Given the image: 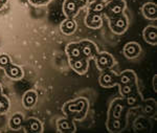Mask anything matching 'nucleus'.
I'll use <instances>...</instances> for the list:
<instances>
[{"mask_svg":"<svg viewBox=\"0 0 157 133\" xmlns=\"http://www.w3.org/2000/svg\"><path fill=\"white\" fill-rule=\"evenodd\" d=\"M4 70H6V73L7 75V76L13 79V80H20V79H22V76H23V71H22V69L19 66L15 65V64H12V63L9 64V65L4 68Z\"/></svg>","mask_w":157,"mask_h":133,"instance_id":"nucleus-12","label":"nucleus"},{"mask_svg":"<svg viewBox=\"0 0 157 133\" xmlns=\"http://www.w3.org/2000/svg\"><path fill=\"white\" fill-rule=\"evenodd\" d=\"M26 127L29 132H34V133L43 132L42 123L37 119H29L26 123Z\"/></svg>","mask_w":157,"mask_h":133,"instance_id":"nucleus-20","label":"nucleus"},{"mask_svg":"<svg viewBox=\"0 0 157 133\" xmlns=\"http://www.w3.org/2000/svg\"><path fill=\"white\" fill-rule=\"evenodd\" d=\"M10 108V102L9 99L4 96L0 94V114H3L9 110Z\"/></svg>","mask_w":157,"mask_h":133,"instance_id":"nucleus-24","label":"nucleus"},{"mask_svg":"<svg viewBox=\"0 0 157 133\" xmlns=\"http://www.w3.org/2000/svg\"><path fill=\"white\" fill-rule=\"evenodd\" d=\"M120 91H121V96H130V94H133V92L135 91V86H134V83L121 85Z\"/></svg>","mask_w":157,"mask_h":133,"instance_id":"nucleus-23","label":"nucleus"},{"mask_svg":"<svg viewBox=\"0 0 157 133\" xmlns=\"http://www.w3.org/2000/svg\"><path fill=\"white\" fill-rule=\"evenodd\" d=\"M75 1H77V3L78 4L80 7H84L88 3V0H75Z\"/></svg>","mask_w":157,"mask_h":133,"instance_id":"nucleus-29","label":"nucleus"},{"mask_svg":"<svg viewBox=\"0 0 157 133\" xmlns=\"http://www.w3.org/2000/svg\"><path fill=\"white\" fill-rule=\"evenodd\" d=\"M107 3L105 0H95L94 2L90 3L88 12L89 13H95V14H102V13L106 10Z\"/></svg>","mask_w":157,"mask_h":133,"instance_id":"nucleus-19","label":"nucleus"},{"mask_svg":"<svg viewBox=\"0 0 157 133\" xmlns=\"http://www.w3.org/2000/svg\"><path fill=\"white\" fill-rule=\"evenodd\" d=\"M29 1L34 6H45V4L48 3L50 0H29Z\"/></svg>","mask_w":157,"mask_h":133,"instance_id":"nucleus-28","label":"nucleus"},{"mask_svg":"<svg viewBox=\"0 0 157 133\" xmlns=\"http://www.w3.org/2000/svg\"><path fill=\"white\" fill-rule=\"evenodd\" d=\"M1 92H2V88H1V86H0V94H1Z\"/></svg>","mask_w":157,"mask_h":133,"instance_id":"nucleus-31","label":"nucleus"},{"mask_svg":"<svg viewBox=\"0 0 157 133\" xmlns=\"http://www.w3.org/2000/svg\"><path fill=\"white\" fill-rule=\"evenodd\" d=\"M126 103H127L128 106H135L136 103H137V100H136L135 96H133V94H130V96H126Z\"/></svg>","mask_w":157,"mask_h":133,"instance_id":"nucleus-27","label":"nucleus"},{"mask_svg":"<svg viewBox=\"0 0 157 133\" xmlns=\"http://www.w3.org/2000/svg\"><path fill=\"white\" fill-rule=\"evenodd\" d=\"M66 53L69 58V60H73V59H78L82 57V53H81V48H80V44L78 42H72L69 43L67 45L66 48Z\"/></svg>","mask_w":157,"mask_h":133,"instance_id":"nucleus-14","label":"nucleus"},{"mask_svg":"<svg viewBox=\"0 0 157 133\" xmlns=\"http://www.w3.org/2000/svg\"><path fill=\"white\" fill-rule=\"evenodd\" d=\"M109 124H112L113 125V128H111L110 131H120L121 130V123L118 119H112L111 117V119H109Z\"/></svg>","mask_w":157,"mask_h":133,"instance_id":"nucleus-26","label":"nucleus"},{"mask_svg":"<svg viewBox=\"0 0 157 133\" xmlns=\"http://www.w3.org/2000/svg\"><path fill=\"white\" fill-rule=\"evenodd\" d=\"M140 45L136 42H129L124 47V55L128 59H134L138 57L140 53Z\"/></svg>","mask_w":157,"mask_h":133,"instance_id":"nucleus-10","label":"nucleus"},{"mask_svg":"<svg viewBox=\"0 0 157 133\" xmlns=\"http://www.w3.org/2000/svg\"><path fill=\"white\" fill-rule=\"evenodd\" d=\"M81 7L78 6L75 0H65L63 3V13L67 18H75L78 15V10Z\"/></svg>","mask_w":157,"mask_h":133,"instance_id":"nucleus-8","label":"nucleus"},{"mask_svg":"<svg viewBox=\"0 0 157 133\" xmlns=\"http://www.w3.org/2000/svg\"><path fill=\"white\" fill-rule=\"evenodd\" d=\"M36 102H37V93L35 92V91L29 90L24 94L23 106L25 108L29 109V108H32V107H34L35 104H36Z\"/></svg>","mask_w":157,"mask_h":133,"instance_id":"nucleus-18","label":"nucleus"},{"mask_svg":"<svg viewBox=\"0 0 157 133\" xmlns=\"http://www.w3.org/2000/svg\"><path fill=\"white\" fill-rule=\"evenodd\" d=\"M22 124H23V115L20 113H16L12 116L11 121H10V127L13 130H18L21 128Z\"/></svg>","mask_w":157,"mask_h":133,"instance_id":"nucleus-22","label":"nucleus"},{"mask_svg":"<svg viewBox=\"0 0 157 133\" xmlns=\"http://www.w3.org/2000/svg\"><path fill=\"white\" fill-rule=\"evenodd\" d=\"M57 127L58 130L60 132H69V133H73L75 132V123H73V119H61L57 122Z\"/></svg>","mask_w":157,"mask_h":133,"instance_id":"nucleus-11","label":"nucleus"},{"mask_svg":"<svg viewBox=\"0 0 157 133\" xmlns=\"http://www.w3.org/2000/svg\"><path fill=\"white\" fill-rule=\"evenodd\" d=\"M95 61H97V66L98 69L106 70L110 69L113 65H114V59L109 53H100L95 57Z\"/></svg>","mask_w":157,"mask_h":133,"instance_id":"nucleus-5","label":"nucleus"},{"mask_svg":"<svg viewBox=\"0 0 157 133\" xmlns=\"http://www.w3.org/2000/svg\"><path fill=\"white\" fill-rule=\"evenodd\" d=\"M144 39L151 45H156L157 43V29L154 25L147 26L144 30Z\"/></svg>","mask_w":157,"mask_h":133,"instance_id":"nucleus-13","label":"nucleus"},{"mask_svg":"<svg viewBox=\"0 0 157 133\" xmlns=\"http://www.w3.org/2000/svg\"><path fill=\"white\" fill-rule=\"evenodd\" d=\"M6 1H7V0H0V10L3 9V6H6Z\"/></svg>","mask_w":157,"mask_h":133,"instance_id":"nucleus-30","label":"nucleus"},{"mask_svg":"<svg viewBox=\"0 0 157 133\" xmlns=\"http://www.w3.org/2000/svg\"><path fill=\"white\" fill-rule=\"evenodd\" d=\"M110 27L114 34L121 35L125 33V30L128 27V19L123 14L120 16L110 18Z\"/></svg>","mask_w":157,"mask_h":133,"instance_id":"nucleus-2","label":"nucleus"},{"mask_svg":"<svg viewBox=\"0 0 157 133\" xmlns=\"http://www.w3.org/2000/svg\"><path fill=\"white\" fill-rule=\"evenodd\" d=\"M81 48V53H82V57L86 59H95L98 56V47L92 41L89 40H83L81 42H78Z\"/></svg>","mask_w":157,"mask_h":133,"instance_id":"nucleus-3","label":"nucleus"},{"mask_svg":"<svg viewBox=\"0 0 157 133\" xmlns=\"http://www.w3.org/2000/svg\"><path fill=\"white\" fill-rule=\"evenodd\" d=\"M124 111V104L121 103V100H116L113 103L112 108H111V117L115 119H120Z\"/></svg>","mask_w":157,"mask_h":133,"instance_id":"nucleus-21","label":"nucleus"},{"mask_svg":"<svg viewBox=\"0 0 157 133\" xmlns=\"http://www.w3.org/2000/svg\"><path fill=\"white\" fill-rule=\"evenodd\" d=\"M9 64H11V58H10L7 55H6V53L0 55V67L6 68Z\"/></svg>","mask_w":157,"mask_h":133,"instance_id":"nucleus-25","label":"nucleus"},{"mask_svg":"<svg viewBox=\"0 0 157 133\" xmlns=\"http://www.w3.org/2000/svg\"><path fill=\"white\" fill-rule=\"evenodd\" d=\"M85 24L87 27L92 29H100L103 24V19L101 14H95V13H89L88 12L87 16L85 18Z\"/></svg>","mask_w":157,"mask_h":133,"instance_id":"nucleus-9","label":"nucleus"},{"mask_svg":"<svg viewBox=\"0 0 157 133\" xmlns=\"http://www.w3.org/2000/svg\"><path fill=\"white\" fill-rule=\"evenodd\" d=\"M69 64H70V67L77 73H78V75H84V73L87 72L88 66H89L88 59L83 57L78 59H73V60H69Z\"/></svg>","mask_w":157,"mask_h":133,"instance_id":"nucleus-6","label":"nucleus"},{"mask_svg":"<svg viewBox=\"0 0 157 133\" xmlns=\"http://www.w3.org/2000/svg\"><path fill=\"white\" fill-rule=\"evenodd\" d=\"M136 80V76L132 70H125L117 76V84L125 85V84H132Z\"/></svg>","mask_w":157,"mask_h":133,"instance_id":"nucleus-16","label":"nucleus"},{"mask_svg":"<svg viewBox=\"0 0 157 133\" xmlns=\"http://www.w3.org/2000/svg\"><path fill=\"white\" fill-rule=\"evenodd\" d=\"M126 7V2L124 0H112L111 2H109L106 6V10L108 14L109 18L120 16L124 13V10Z\"/></svg>","mask_w":157,"mask_h":133,"instance_id":"nucleus-4","label":"nucleus"},{"mask_svg":"<svg viewBox=\"0 0 157 133\" xmlns=\"http://www.w3.org/2000/svg\"><path fill=\"white\" fill-rule=\"evenodd\" d=\"M98 82H100L101 86L106 87V88H110V87H113L117 84V76L114 72H112V71L106 69L105 72H103L101 75Z\"/></svg>","mask_w":157,"mask_h":133,"instance_id":"nucleus-7","label":"nucleus"},{"mask_svg":"<svg viewBox=\"0 0 157 133\" xmlns=\"http://www.w3.org/2000/svg\"><path fill=\"white\" fill-rule=\"evenodd\" d=\"M88 102L84 98L77 99L73 102H68L63 106V112L71 119H83L87 113Z\"/></svg>","mask_w":157,"mask_h":133,"instance_id":"nucleus-1","label":"nucleus"},{"mask_svg":"<svg viewBox=\"0 0 157 133\" xmlns=\"http://www.w3.org/2000/svg\"><path fill=\"white\" fill-rule=\"evenodd\" d=\"M75 29H77V22L72 18H67L61 24V32L64 35H72L75 32Z\"/></svg>","mask_w":157,"mask_h":133,"instance_id":"nucleus-15","label":"nucleus"},{"mask_svg":"<svg viewBox=\"0 0 157 133\" xmlns=\"http://www.w3.org/2000/svg\"><path fill=\"white\" fill-rule=\"evenodd\" d=\"M143 14L146 18L150 20H155L156 19V14H157V9L156 4L153 2H148L143 6Z\"/></svg>","mask_w":157,"mask_h":133,"instance_id":"nucleus-17","label":"nucleus"}]
</instances>
